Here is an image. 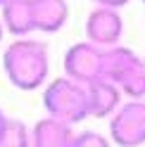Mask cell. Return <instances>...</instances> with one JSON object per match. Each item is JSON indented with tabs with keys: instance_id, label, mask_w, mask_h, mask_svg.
Here are the masks:
<instances>
[{
	"instance_id": "cell-1",
	"label": "cell",
	"mask_w": 145,
	"mask_h": 147,
	"mask_svg": "<svg viewBox=\"0 0 145 147\" xmlns=\"http://www.w3.org/2000/svg\"><path fill=\"white\" fill-rule=\"evenodd\" d=\"M3 71L7 81L24 93L45 88L50 76V50L45 40L31 36L14 38L3 52Z\"/></svg>"
},
{
	"instance_id": "cell-2",
	"label": "cell",
	"mask_w": 145,
	"mask_h": 147,
	"mask_svg": "<svg viewBox=\"0 0 145 147\" xmlns=\"http://www.w3.org/2000/svg\"><path fill=\"white\" fill-rule=\"evenodd\" d=\"M102 78L114 83L129 100H145V59L124 45L105 48Z\"/></svg>"
},
{
	"instance_id": "cell-3",
	"label": "cell",
	"mask_w": 145,
	"mask_h": 147,
	"mask_svg": "<svg viewBox=\"0 0 145 147\" xmlns=\"http://www.w3.org/2000/svg\"><path fill=\"white\" fill-rule=\"evenodd\" d=\"M45 116H52L64 123H81L88 119V93L86 86L69 76H57L43 88Z\"/></svg>"
},
{
	"instance_id": "cell-4",
	"label": "cell",
	"mask_w": 145,
	"mask_h": 147,
	"mask_svg": "<svg viewBox=\"0 0 145 147\" xmlns=\"http://www.w3.org/2000/svg\"><path fill=\"white\" fill-rule=\"evenodd\" d=\"M110 140L117 147H145V100H126L110 116Z\"/></svg>"
},
{
	"instance_id": "cell-5",
	"label": "cell",
	"mask_w": 145,
	"mask_h": 147,
	"mask_svg": "<svg viewBox=\"0 0 145 147\" xmlns=\"http://www.w3.org/2000/svg\"><path fill=\"white\" fill-rule=\"evenodd\" d=\"M102 48L93 45L90 40H79L71 48H67L62 57V69L64 76L79 81V83H90L95 78H102Z\"/></svg>"
},
{
	"instance_id": "cell-6",
	"label": "cell",
	"mask_w": 145,
	"mask_h": 147,
	"mask_svg": "<svg viewBox=\"0 0 145 147\" xmlns=\"http://www.w3.org/2000/svg\"><path fill=\"white\" fill-rule=\"evenodd\" d=\"M86 40H90L98 48H114L121 45V36H124V19L121 12L114 7H100L95 5L86 17Z\"/></svg>"
},
{
	"instance_id": "cell-7",
	"label": "cell",
	"mask_w": 145,
	"mask_h": 147,
	"mask_svg": "<svg viewBox=\"0 0 145 147\" xmlns=\"http://www.w3.org/2000/svg\"><path fill=\"white\" fill-rule=\"evenodd\" d=\"M86 93H88V116L93 119H110L124 102L121 90L107 78H95L86 83Z\"/></svg>"
},
{
	"instance_id": "cell-8",
	"label": "cell",
	"mask_w": 145,
	"mask_h": 147,
	"mask_svg": "<svg viewBox=\"0 0 145 147\" xmlns=\"http://www.w3.org/2000/svg\"><path fill=\"white\" fill-rule=\"evenodd\" d=\"M74 126L52 116H43L31 128V147H74Z\"/></svg>"
},
{
	"instance_id": "cell-9",
	"label": "cell",
	"mask_w": 145,
	"mask_h": 147,
	"mask_svg": "<svg viewBox=\"0 0 145 147\" xmlns=\"http://www.w3.org/2000/svg\"><path fill=\"white\" fill-rule=\"evenodd\" d=\"M33 29L38 33H57L69 19L67 0H31Z\"/></svg>"
},
{
	"instance_id": "cell-10",
	"label": "cell",
	"mask_w": 145,
	"mask_h": 147,
	"mask_svg": "<svg viewBox=\"0 0 145 147\" xmlns=\"http://www.w3.org/2000/svg\"><path fill=\"white\" fill-rule=\"evenodd\" d=\"M0 22L5 26V33H12L14 38H26V36L36 33L31 0H7L0 7Z\"/></svg>"
},
{
	"instance_id": "cell-11",
	"label": "cell",
	"mask_w": 145,
	"mask_h": 147,
	"mask_svg": "<svg viewBox=\"0 0 145 147\" xmlns=\"http://www.w3.org/2000/svg\"><path fill=\"white\" fill-rule=\"evenodd\" d=\"M0 147H31V128L22 119H12L5 126V133L0 138Z\"/></svg>"
},
{
	"instance_id": "cell-12",
	"label": "cell",
	"mask_w": 145,
	"mask_h": 147,
	"mask_svg": "<svg viewBox=\"0 0 145 147\" xmlns=\"http://www.w3.org/2000/svg\"><path fill=\"white\" fill-rule=\"evenodd\" d=\"M74 147H112V140L98 131H81L74 138Z\"/></svg>"
},
{
	"instance_id": "cell-13",
	"label": "cell",
	"mask_w": 145,
	"mask_h": 147,
	"mask_svg": "<svg viewBox=\"0 0 145 147\" xmlns=\"http://www.w3.org/2000/svg\"><path fill=\"white\" fill-rule=\"evenodd\" d=\"M90 3L100 5V7H114V10H121L124 5H129L131 0H90Z\"/></svg>"
},
{
	"instance_id": "cell-14",
	"label": "cell",
	"mask_w": 145,
	"mask_h": 147,
	"mask_svg": "<svg viewBox=\"0 0 145 147\" xmlns=\"http://www.w3.org/2000/svg\"><path fill=\"white\" fill-rule=\"evenodd\" d=\"M7 121H10V116H7L3 109H0V138H3V133H5V126H7Z\"/></svg>"
},
{
	"instance_id": "cell-15",
	"label": "cell",
	"mask_w": 145,
	"mask_h": 147,
	"mask_svg": "<svg viewBox=\"0 0 145 147\" xmlns=\"http://www.w3.org/2000/svg\"><path fill=\"white\" fill-rule=\"evenodd\" d=\"M3 36H5V26H3V22H0V43H3Z\"/></svg>"
},
{
	"instance_id": "cell-16",
	"label": "cell",
	"mask_w": 145,
	"mask_h": 147,
	"mask_svg": "<svg viewBox=\"0 0 145 147\" xmlns=\"http://www.w3.org/2000/svg\"><path fill=\"white\" fill-rule=\"evenodd\" d=\"M5 3H7V0H0V7H3V5H5Z\"/></svg>"
},
{
	"instance_id": "cell-17",
	"label": "cell",
	"mask_w": 145,
	"mask_h": 147,
	"mask_svg": "<svg viewBox=\"0 0 145 147\" xmlns=\"http://www.w3.org/2000/svg\"><path fill=\"white\" fill-rule=\"evenodd\" d=\"M143 3H145V0H143Z\"/></svg>"
}]
</instances>
